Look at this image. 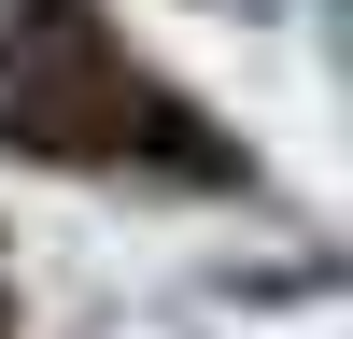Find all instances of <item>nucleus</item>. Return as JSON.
I'll use <instances>...</instances> for the list:
<instances>
[{
  "instance_id": "f257e3e1",
  "label": "nucleus",
  "mask_w": 353,
  "mask_h": 339,
  "mask_svg": "<svg viewBox=\"0 0 353 339\" xmlns=\"http://www.w3.org/2000/svg\"><path fill=\"white\" fill-rule=\"evenodd\" d=\"M71 0H0V99H14V71H28V56H71Z\"/></svg>"
}]
</instances>
